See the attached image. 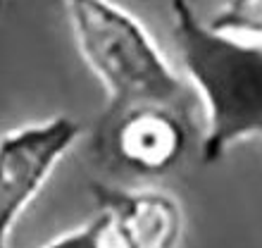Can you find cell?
<instances>
[{
  "label": "cell",
  "mask_w": 262,
  "mask_h": 248,
  "mask_svg": "<svg viewBox=\"0 0 262 248\" xmlns=\"http://www.w3.org/2000/svg\"><path fill=\"white\" fill-rule=\"evenodd\" d=\"M181 67L205 115L200 160L214 165L236 143L262 138V41L217 31L193 0H169Z\"/></svg>",
  "instance_id": "cell-1"
},
{
  "label": "cell",
  "mask_w": 262,
  "mask_h": 248,
  "mask_svg": "<svg viewBox=\"0 0 262 248\" xmlns=\"http://www.w3.org/2000/svg\"><path fill=\"white\" fill-rule=\"evenodd\" d=\"M81 60L105 91L100 122L141 105L188 112L198 103L188 79L172 67L136 14L115 0H62Z\"/></svg>",
  "instance_id": "cell-2"
},
{
  "label": "cell",
  "mask_w": 262,
  "mask_h": 248,
  "mask_svg": "<svg viewBox=\"0 0 262 248\" xmlns=\"http://www.w3.org/2000/svg\"><path fill=\"white\" fill-rule=\"evenodd\" d=\"M81 134L74 117L50 115L0 136V248Z\"/></svg>",
  "instance_id": "cell-3"
},
{
  "label": "cell",
  "mask_w": 262,
  "mask_h": 248,
  "mask_svg": "<svg viewBox=\"0 0 262 248\" xmlns=\"http://www.w3.org/2000/svg\"><path fill=\"white\" fill-rule=\"evenodd\" d=\"M98 141L124 167L160 177L181 162L191 141V115L169 105H141L98 124Z\"/></svg>",
  "instance_id": "cell-4"
},
{
  "label": "cell",
  "mask_w": 262,
  "mask_h": 248,
  "mask_svg": "<svg viewBox=\"0 0 262 248\" xmlns=\"http://www.w3.org/2000/svg\"><path fill=\"white\" fill-rule=\"evenodd\" d=\"M100 213L110 220L115 248H179L184 210L172 193L158 189H115L91 184Z\"/></svg>",
  "instance_id": "cell-5"
},
{
  "label": "cell",
  "mask_w": 262,
  "mask_h": 248,
  "mask_svg": "<svg viewBox=\"0 0 262 248\" xmlns=\"http://www.w3.org/2000/svg\"><path fill=\"white\" fill-rule=\"evenodd\" d=\"M207 24L224 34L262 41V0H224Z\"/></svg>",
  "instance_id": "cell-6"
},
{
  "label": "cell",
  "mask_w": 262,
  "mask_h": 248,
  "mask_svg": "<svg viewBox=\"0 0 262 248\" xmlns=\"http://www.w3.org/2000/svg\"><path fill=\"white\" fill-rule=\"evenodd\" d=\"M41 248H115L110 239V220L105 213L98 210L96 217L83 222L81 227H74L50 239Z\"/></svg>",
  "instance_id": "cell-7"
}]
</instances>
